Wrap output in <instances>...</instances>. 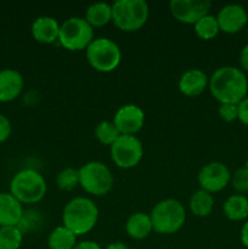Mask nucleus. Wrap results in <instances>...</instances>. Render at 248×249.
<instances>
[{"instance_id":"nucleus-1","label":"nucleus","mask_w":248,"mask_h":249,"mask_svg":"<svg viewBox=\"0 0 248 249\" xmlns=\"http://www.w3.org/2000/svg\"><path fill=\"white\" fill-rule=\"evenodd\" d=\"M209 90L220 104L238 105L248 94V79L241 68L223 66L209 78Z\"/></svg>"},{"instance_id":"nucleus-2","label":"nucleus","mask_w":248,"mask_h":249,"mask_svg":"<svg viewBox=\"0 0 248 249\" xmlns=\"http://www.w3.org/2000/svg\"><path fill=\"white\" fill-rule=\"evenodd\" d=\"M99 220V208L88 197H74L65 206L62 212L63 226L75 236L90 232Z\"/></svg>"},{"instance_id":"nucleus-3","label":"nucleus","mask_w":248,"mask_h":249,"mask_svg":"<svg viewBox=\"0 0 248 249\" xmlns=\"http://www.w3.org/2000/svg\"><path fill=\"white\" fill-rule=\"evenodd\" d=\"M153 231L159 235H173L184 226L186 211L175 198H165L155 204L150 213Z\"/></svg>"},{"instance_id":"nucleus-4","label":"nucleus","mask_w":248,"mask_h":249,"mask_svg":"<svg viewBox=\"0 0 248 249\" xmlns=\"http://www.w3.org/2000/svg\"><path fill=\"white\" fill-rule=\"evenodd\" d=\"M48 185L39 172L34 169H22L12 177L10 194L22 204L38 203L45 197Z\"/></svg>"},{"instance_id":"nucleus-5","label":"nucleus","mask_w":248,"mask_h":249,"mask_svg":"<svg viewBox=\"0 0 248 249\" xmlns=\"http://www.w3.org/2000/svg\"><path fill=\"white\" fill-rule=\"evenodd\" d=\"M150 7L145 0H116L112 4V22L123 32H135L145 26Z\"/></svg>"},{"instance_id":"nucleus-6","label":"nucleus","mask_w":248,"mask_h":249,"mask_svg":"<svg viewBox=\"0 0 248 249\" xmlns=\"http://www.w3.org/2000/svg\"><path fill=\"white\" fill-rule=\"evenodd\" d=\"M79 185L85 192L94 196H105L113 189L114 178L105 163L91 160L79 168Z\"/></svg>"},{"instance_id":"nucleus-7","label":"nucleus","mask_w":248,"mask_h":249,"mask_svg":"<svg viewBox=\"0 0 248 249\" xmlns=\"http://www.w3.org/2000/svg\"><path fill=\"white\" fill-rule=\"evenodd\" d=\"M85 53L89 65L95 71L102 73L116 70L122 60V51L118 44L105 36L95 38L87 48Z\"/></svg>"},{"instance_id":"nucleus-8","label":"nucleus","mask_w":248,"mask_h":249,"mask_svg":"<svg viewBox=\"0 0 248 249\" xmlns=\"http://www.w3.org/2000/svg\"><path fill=\"white\" fill-rule=\"evenodd\" d=\"M94 39V28L84 17H71L60 27L58 41L70 51L87 50Z\"/></svg>"},{"instance_id":"nucleus-9","label":"nucleus","mask_w":248,"mask_h":249,"mask_svg":"<svg viewBox=\"0 0 248 249\" xmlns=\"http://www.w3.org/2000/svg\"><path fill=\"white\" fill-rule=\"evenodd\" d=\"M114 164L122 169H130L141 162L143 156L142 142L135 135H121L109 147Z\"/></svg>"},{"instance_id":"nucleus-10","label":"nucleus","mask_w":248,"mask_h":249,"mask_svg":"<svg viewBox=\"0 0 248 249\" xmlns=\"http://www.w3.org/2000/svg\"><path fill=\"white\" fill-rule=\"evenodd\" d=\"M199 187L209 194L225 189L231 181L230 169L221 162H209L202 167L197 175Z\"/></svg>"},{"instance_id":"nucleus-11","label":"nucleus","mask_w":248,"mask_h":249,"mask_svg":"<svg viewBox=\"0 0 248 249\" xmlns=\"http://www.w3.org/2000/svg\"><path fill=\"white\" fill-rule=\"evenodd\" d=\"M211 7L209 0H172L169 2L170 14L177 21L185 24H195L209 14Z\"/></svg>"},{"instance_id":"nucleus-12","label":"nucleus","mask_w":248,"mask_h":249,"mask_svg":"<svg viewBox=\"0 0 248 249\" xmlns=\"http://www.w3.org/2000/svg\"><path fill=\"white\" fill-rule=\"evenodd\" d=\"M113 123L121 135H135L145 124V112L134 104L124 105L114 113Z\"/></svg>"},{"instance_id":"nucleus-13","label":"nucleus","mask_w":248,"mask_h":249,"mask_svg":"<svg viewBox=\"0 0 248 249\" xmlns=\"http://www.w3.org/2000/svg\"><path fill=\"white\" fill-rule=\"evenodd\" d=\"M215 17L220 31L228 34L238 33L248 23L247 11L238 4L225 5L219 10Z\"/></svg>"},{"instance_id":"nucleus-14","label":"nucleus","mask_w":248,"mask_h":249,"mask_svg":"<svg viewBox=\"0 0 248 249\" xmlns=\"http://www.w3.org/2000/svg\"><path fill=\"white\" fill-rule=\"evenodd\" d=\"M24 80L21 73L14 68L0 70V102H11L23 90Z\"/></svg>"},{"instance_id":"nucleus-15","label":"nucleus","mask_w":248,"mask_h":249,"mask_svg":"<svg viewBox=\"0 0 248 249\" xmlns=\"http://www.w3.org/2000/svg\"><path fill=\"white\" fill-rule=\"evenodd\" d=\"M209 78L207 77L206 73L198 68H192V70L186 71L182 73L180 77L177 87L181 94L185 96L195 97L201 95L204 90L208 88Z\"/></svg>"},{"instance_id":"nucleus-16","label":"nucleus","mask_w":248,"mask_h":249,"mask_svg":"<svg viewBox=\"0 0 248 249\" xmlns=\"http://www.w3.org/2000/svg\"><path fill=\"white\" fill-rule=\"evenodd\" d=\"M23 213L21 202L10 192H0V228L18 226Z\"/></svg>"},{"instance_id":"nucleus-17","label":"nucleus","mask_w":248,"mask_h":249,"mask_svg":"<svg viewBox=\"0 0 248 249\" xmlns=\"http://www.w3.org/2000/svg\"><path fill=\"white\" fill-rule=\"evenodd\" d=\"M61 24L51 16H39L32 23V36L38 43L53 44L58 40Z\"/></svg>"},{"instance_id":"nucleus-18","label":"nucleus","mask_w":248,"mask_h":249,"mask_svg":"<svg viewBox=\"0 0 248 249\" xmlns=\"http://www.w3.org/2000/svg\"><path fill=\"white\" fill-rule=\"evenodd\" d=\"M125 231L134 240H145L153 231L150 214L141 212L131 214L125 223Z\"/></svg>"},{"instance_id":"nucleus-19","label":"nucleus","mask_w":248,"mask_h":249,"mask_svg":"<svg viewBox=\"0 0 248 249\" xmlns=\"http://www.w3.org/2000/svg\"><path fill=\"white\" fill-rule=\"evenodd\" d=\"M223 211L229 220H245L248 218V198L243 195H232L224 202Z\"/></svg>"},{"instance_id":"nucleus-20","label":"nucleus","mask_w":248,"mask_h":249,"mask_svg":"<svg viewBox=\"0 0 248 249\" xmlns=\"http://www.w3.org/2000/svg\"><path fill=\"white\" fill-rule=\"evenodd\" d=\"M189 207L191 209L192 214L199 218H206L211 215L214 208V198L213 195L204 190L199 189L195 191L190 196Z\"/></svg>"},{"instance_id":"nucleus-21","label":"nucleus","mask_w":248,"mask_h":249,"mask_svg":"<svg viewBox=\"0 0 248 249\" xmlns=\"http://www.w3.org/2000/svg\"><path fill=\"white\" fill-rule=\"evenodd\" d=\"M84 18L92 28L104 27L112 21V5L104 1L94 2L87 9Z\"/></svg>"},{"instance_id":"nucleus-22","label":"nucleus","mask_w":248,"mask_h":249,"mask_svg":"<svg viewBox=\"0 0 248 249\" xmlns=\"http://www.w3.org/2000/svg\"><path fill=\"white\" fill-rule=\"evenodd\" d=\"M77 245V236L66 226H57L48 237L49 249H73Z\"/></svg>"},{"instance_id":"nucleus-23","label":"nucleus","mask_w":248,"mask_h":249,"mask_svg":"<svg viewBox=\"0 0 248 249\" xmlns=\"http://www.w3.org/2000/svg\"><path fill=\"white\" fill-rule=\"evenodd\" d=\"M194 28L196 36L198 38L203 39V40H211V39L215 38L219 32H220L216 17L209 14L202 17L201 19H198L194 24Z\"/></svg>"},{"instance_id":"nucleus-24","label":"nucleus","mask_w":248,"mask_h":249,"mask_svg":"<svg viewBox=\"0 0 248 249\" xmlns=\"http://www.w3.org/2000/svg\"><path fill=\"white\" fill-rule=\"evenodd\" d=\"M23 232L17 226L0 228V249H19Z\"/></svg>"},{"instance_id":"nucleus-25","label":"nucleus","mask_w":248,"mask_h":249,"mask_svg":"<svg viewBox=\"0 0 248 249\" xmlns=\"http://www.w3.org/2000/svg\"><path fill=\"white\" fill-rule=\"evenodd\" d=\"M119 136H121V133L117 129V126L114 125L113 122L102 121L95 128V138L99 140L100 143L105 146L111 147Z\"/></svg>"},{"instance_id":"nucleus-26","label":"nucleus","mask_w":248,"mask_h":249,"mask_svg":"<svg viewBox=\"0 0 248 249\" xmlns=\"http://www.w3.org/2000/svg\"><path fill=\"white\" fill-rule=\"evenodd\" d=\"M56 185L62 191H72L79 185V170L68 167L61 170L56 177Z\"/></svg>"},{"instance_id":"nucleus-27","label":"nucleus","mask_w":248,"mask_h":249,"mask_svg":"<svg viewBox=\"0 0 248 249\" xmlns=\"http://www.w3.org/2000/svg\"><path fill=\"white\" fill-rule=\"evenodd\" d=\"M231 185H232L233 190L237 192L238 195L247 194L248 192V167L243 165V167L238 168L233 174H231Z\"/></svg>"},{"instance_id":"nucleus-28","label":"nucleus","mask_w":248,"mask_h":249,"mask_svg":"<svg viewBox=\"0 0 248 249\" xmlns=\"http://www.w3.org/2000/svg\"><path fill=\"white\" fill-rule=\"evenodd\" d=\"M218 114L223 121L231 123L238 119V107L235 104H220L218 108Z\"/></svg>"},{"instance_id":"nucleus-29","label":"nucleus","mask_w":248,"mask_h":249,"mask_svg":"<svg viewBox=\"0 0 248 249\" xmlns=\"http://www.w3.org/2000/svg\"><path fill=\"white\" fill-rule=\"evenodd\" d=\"M12 133V125L10 119L5 114L0 113V143L5 142Z\"/></svg>"},{"instance_id":"nucleus-30","label":"nucleus","mask_w":248,"mask_h":249,"mask_svg":"<svg viewBox=\"0 0 248 249\" xmlns=\"http://www.w3.org/2000/svg\"><path fill=\"white\" fill-rule=\"evenodd\" d=\"M238 107V121L245 125H248V96L245 97L240 104Z\"/></svg>"},{"instance_id":"nucleus-31","label":"nucleus","mask_w":248,"mask_h":249,"mask_svg":"<svg viewBox=\"0 0 248 249\" xmlns=\"http://www.w3.org/2000/svg\"><path fill=\"white\" fill-rule=\"evenodd\" d=\"M240 66L243 72L248 73V44L243 46L240 53Z\"/></svg>"},{"instance_id":"nucleus-32","label":"nucleus","mask_w":248,"mask_h":249,"mask_svg":"<svg viewBox=\"0 0 248 249\" xmlns=\"http://www.w3.org/2000/svg\"><path fill=\"white\" fill-rule=\"evenodd\" d=\"M73 249H104L101 246L95 241H82V242H77L75 247Z\"/></svg>"},{"instance_id":"nucleus-33","label":"nucleus","mask_w":248,"mask_h":249,"mask_svg":"<svg viewBox=\"0 0 248 249\" xmlns=\"http://www.w3.org/2000/svg\"><path fill=\"white\" fill-rule=\"evenodd\" d=\"M241 242L248 249V220L241 228Z\"/></svg>"},{"instance_id":"nucleus-34","label":"nucleus","mask_w":248,"mask_h":249,"mask_svg":"<svg viewBox=\"0 0 248 249\" xmlns=\"http://www.w3.org/2000/svg\"><path fill=\"white\" fill-rule=\"evenodd\" d=\"M104 249H131V248L122 242H113V243H109V245L106 246Z\"/></svg>"},{"instance_id":"nucleus-35","label":"nucleus","mask_w":248,"mask_h":249,"mask_svg":"<svg viewBox=\"0 0 248 249\" xmlns=\"http://www.w3.org/2000/svg\"><path fill=\"white\" fill-rule=\"evenodd\" d=\"M246 165H247V167H248V160H247V162H246Z\"/></svg>"},{"instance_id":"nucleus-36","label":"nucleus","mask_w":248,"mask_h":249,"mask_svg":"<svg viewBox=\"0 0 248 249\" xmlns=\"http://www.w3.org/2000/svg\"><path fill=\"white\" fill-rule=\"evenodd\" d=\"M247 38H248V27H247Z\"/></svg>"}]
</instances>
